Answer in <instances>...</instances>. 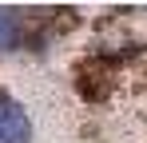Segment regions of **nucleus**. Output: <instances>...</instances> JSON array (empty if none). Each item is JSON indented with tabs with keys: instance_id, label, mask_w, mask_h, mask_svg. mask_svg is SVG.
<instances>
[{
	"instance_id": "f257e3e1",
	"label": "nucleus",
	"mask_w": 147,
	"mask_h": 143,
	"mask_svg": "<svg viewBox=\"0 0 147 143\" xmlns=\"http://www.w3.org/2000/svg\"><path fill=\"white\" fill-rule=\"evenodd\" d=\"M28 139H32V123H28L24 107L0 92V143H28Z\"/></svg>"
},
{
	"instance_id": "f03ea898",
	"label": "nucleus",
	"mask_w": 147,
	"mask_h": 143,
	"mask_svg": "<svg viewBox=\"0 0 147 143\" xmlns=\"http://www.w3.org/2000/svg\"><path fill=\"white\" fill-rule=\"evenodd\" d=\"M24 28H28V16L20 12V8H0V52L20 48Z\"/></svg>"
}]
</instances>
